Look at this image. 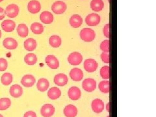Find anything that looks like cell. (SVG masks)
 <instances>
[{
  "label": "cell",
  "instance_id": "cell-32",
  "mask_svg": "<svg viewBox=\"0 0 156 117\" xmlns=\"http://www.w3.org/2000/svg\"><path fill=\"white\" fill-rule=\"evenodd\" d=\"M11 105V101L8 98H3L0 99V111L9 109Z\"/></svg>",
  "mask_w": 156,
  "mask_h": 117
},
{
  "label": "cell",
  "instance_id": "cell-5",
  "mask_svg": "<svg viewBox=\"0 0 156 117\" xmlns=\"http://www.w3.org/2000/svg\"><path fill=\"white\" fill-rule=\"evenodd\" d=\"M19 11H20L19 7L15 4L9 5H8L6 7L5 11L6 15L9 18H16L18 16Z\"/></svg>",
  "mask_w": 156,
  "mask_h": 117
},
{
  "label": "cell",
  "instance_id": "cell-22",
  "mask_svg": "<svg viewBox=\"0 0 156 117\" xmlns=\"http://www.w3.org/2000/svg\"><path fill=\"white\" fill-rule=\"evenodd\" d=\"M49 87H50V83L45 78H41V79L38 80L37 83V89L41 92H45L48 89Z\"/></svg>",
  "mask_w": 156,
  "mask_h": 117
},
{
  "label": "cell",
  "instance_id": "cell-35",
  "mask_svg": "<svg viewBox=\"0 0 156 117\" xmlns=\"http://www.w3.org/2000/svg\"><path fill=\"white\" fill-rule=\"evenodd\" d=\"M8 63L5 58H0V71H5L7 68Z\"/></svg>",
  "mask_w": 156,
  "mask_h": 117
},
{
  "label": "cell",
  "instance_id": "cell-11",
  "mask_svg": "<svg viewBox=\"0 0 156 117\" xmlns=\"http://www.w3.org/2000/svg\"><path fill=\"white\" fill-rule=\"evenodd\" d=\"M92 109L96 113H100L104 109V104L100 99L96 98L92 102Z\"/></svg>",
  "mask_w": 156,
  "mask_h": 117
},
{
  "label": "cell",
  "instance_id": "cell-14",
  "mask_svg": "<svg viewBox=\"0 0 156 117\" xmlns=\"http://www.w3.org/2000/svg\"><path fill=\"white\" fill-rule=\"evenodd\" d=\"M68 96L72 100H77L80 98L81 92L80 89L77 87H72L68 90Z\"/></svg>",
  "mask_w": 156,
  "mask_h": 117
},
{
  "label": "cell",
  "instance_id": "cell-39",
  "mask_svg": "<svg viewBox=\"0 0 156 117\" xmlns=\"http://www.w3.org/2000/svg\"><path fill=\"white\" fill-rule=\"evenodd\" d=\"M5 16V10L0 7V20H3Z\"/></svg>",
  "mask_w": 156,
  "mask_h": 117
},
{
  "label": "cell",
  "instance_id": "cell-9",
  "mask_svg": "<svg viewBox=\"0 0 156 117\" xmlns=\"http://www.w3.org/2000/svg\"><path fill=\"white\" fill-rule=\"evenodd\" d=\"M27 9L29 12H30L32 14H37L38 12H40L41 9V5L39 2L37 0H32L29 2L27 5Z\"/></svg>",
  "mask_w": 156,
  "mask_h": 117
},
{
  "label": "cell",
  "instance_id": "cell-42",
  "mask_svg": "<svg viewBox=\"0 0 156 117\" xmlns=\"http://www.w3.org/2000/svg\"><path fill=\"white\" fill-rule=\"evenodd\" d=\"M0 117H3V116L2 115H1V114H0Z\"/></svg>",
  "mask_w": 156,
  "mask_h": 117
},
{
  "label": "cell",
  "instance_id": "cell-29",
  "mask_svg": "<svg viewBox=\"0 0 156 117\" xmlns=\"http://www.w3.org/2000/svg\"><path fill=\"white\" fill-rule=\"evenodd\" d=\"M2 83L3 85H9L12 82V75L11 73H5L1 77Z\"/></svg>",
  "mask_w": 156,
  "mask_h": 117
},
{
  "label": "cell",
  "instance_id": "cell-16",
  "mask_svg": "<svg viewBox=\"0 0 156 117\" xmlns=\"http://www.w3.org/2000/svg\"><path fill=\"white\" fill-rule=\"evenodd\" d=\"M3 45L8 50H14L18 47V42L15 39L8 37L3 40Z\"/></svg>",
  "mask_w": 156,
  "mask_h": 117
},
{
  "label": "cell",
  "instance_id": "cell-44",
  "mask_svg": "<svg viewBox=\"0 0 156 117\" xmlns=\"http://www.w3.org/2000/svg\"><path fill=\"white\" fill-rule=\"evenodd\" d=\"M107 117H109V116H107Z\"/></svg>",
  "mask_w": 156,
  "mask_h": 117
},
{
  "label": "cell",
  "instance_id": "cell-26",
  "mask_svg": "<svg viewBox=\"0 0 156 117\" xmlns=\"http://www.w3.org/2000/svg\"><path fill=\"white\" fill-rule=\"evenodd\" d=\"M17 33L18 34V35L20 37H21L22 38H25L28 35V27L24 23H20L18 26L17 28Z\"/></svg>",
  "mask_w": 156,
  "mask_h": 117
},
{
  "label": "cell",
  "instance_id": "cell-1",
  "mask_svg": "<svg viewBox=\"0 0 156 117\" xmlns=\"http://www.w3.org/2000/svg\"><path fill=\"white\" fill-rule=\"evenodd\" d=\"M80 37L85 42H92L94 40L96 34L90 28H84L80 32Z\"/></svg>",
  "mask_w": 156,
  "mask_h": 117
},
{
  "label": "cell",
  "instance_id": "cell-20",
  "mask_svg": "<svg viewBox=\"0 0 156 117\" xmlns=\"http://www.w3.org/2000/svg\"><path fill=\"white\" fill-rule=\"evenodd\" d=\"M69 22L72 27L78 28L82 25L83 19L78 14H74V15L70 17Z\"/></svg>",
  "mask_w": 156,
  "mask_h": 117
},
{
  "label": "cell",
  "instance_id": "cell-17",
  "mask_svg": "<svg viewBox=\"0 0 156 117\" xmlns=\"http://www.w3.org/2000/svg\"><path fill=\"white\" fill-rule=\"evenodd\" d=\"M53 81H54V83L55 85H57L58 86H60V87H62V86H65L67 84V83L68 81V77L66 74H58L54 77Z\"/></svg>",
  "mask_w": 156,
  "mask_h": 117
},
{
  "label": "cell",
  "instance_id": "cell-7",
  "mask_svg": "<svg viewBox=\"0 0 156 117\" xmlns=\"http://www.w3.org/2000/svg\"><path fill=\"white\" fill-rule=\"evenodd\" d=\"M55 107L51 104H48L44 105L41 109V113L44 117H51L55 113Z\"/></svg>",
  "mask_w": 156,
  "mask_h": 117
},
{
  "label": "cell",
  "instance_id": "cell-10",
  "mask_svg": "<svg viewBox=\"0 0 156 117\" xmlns=\"http://www.w3.org/2000/svg\"><path fill=\"white\" fill-rule=\"evenodd\" d=\"M46 63L51 69H57L59 66V62L54 55H48L46 57Z\"/></svg>",
  "mask_w": 156,
  "mask_h": 117
},
{
  "label": "cell",
  "instance_id": "cell-37",
  "mask_svg": "<svg viewBox=\"0 0 156 117\" xmlns=\"http://www.w3.org/2000/svg\"><path fill=\"white\" fill-rule=\"evenodd\" d=\"M109 24H106L103 29L104 35L107 37L109 38Z\"/></svg>",
  "mask_w": 156,
  "mask_h": 117
},
{
  "label": "cell",
  "instance_id": "cell-33",
  "mask_svg": "<svg viewBox=\"0 0 156 117\" xmlns=\"http://www.w3.org/2000/svg\"><path fill=\"white\" fill-rule=\"evenodd\" d=\"M101 77L104 80H108L110 77L109 67L108 66H104L100 69Z\"/></svg>",
  "mask_w": 156,
  "mask_h": 117
},
{
  "label": "cell",
  "instance_id": "cell-2",
  "mask_svg": "<svg viewBox=\"0 0 156 117\" xmlns=\"http://www.w3.org/2000/svg\"><path fill=\"white\" fill-rule=\"evenodd\" d=\"M83 61V56L80 53L74 51L69 55L68 57V61L72 65H79Z\"/></svg>",
  "mask_w": 156,
  "mask_h": 117
},
{
  "label": "cell",
  "instance_id": "cell-25",
  "mask_svg": "<svg viewBox=\"0 0 156 117\" xmlns=\"http://www.w3.org/2000/svg\"><path fill=\"white\" fill-rule=\"evenodd\" d=\"M104 3L102 0H92L90 3V7L94 12H99L103 9Z\"/></svg>",
  "mask_w": 156,
  "mask_h": 117
},
{
  "label": "cell",
  "instance_id": "cell-36",
  "mask_svg": "<svg viewBox=\"0 0 156 117\" xmlns=\"http://www.w3.org/2000/svg\"><path fill=\"white\" fill-rule=\"evenodd\" d=\"M100 57H101L102 61H103L104 62L106 63V64L109 62V53H108L103 52L101 54Z\"/></svg>",
  "mask_w": 156,
  "mask_h": 117
},
{
  "label": "cell",
  "instance_id": "cell-15",
  "mask_svg": "<svg viewBox=\"0 0 156 117\" xmlns=\"http://www.w3.org/2000/svg\"><path fill=\"white\" fill-rule=\"evenodd\" d=\"M16 27V23L11 20H5L2 23V27L5 32H12Z\"/></svg>",
  "mask_w": 156,
  "mask_h": 117
},
{
  "label": "cell",
  "instance_id": "cell-8",
  "mask_svg": "<svg viewBox=\"0 0 156 117\" xmlns=\"http://www.w3.org/2000/svg\"><path fill=\"white\" fill-rule=\"evenodd\" d=\"M98 68V63L92 58H88L84 62V68L88 72H94Z\"/></svg>",
  "mask_w": 156,
  "mask_h": 117
},
{
  "label": "cell",
  "instance_id": "cell-23",
  "mask_svg": "<svg viewBox=\"0 0 156 117\" xmlns=\"http://www.w3.org/2000/svg\"><path fill=\"white\" fill-rule=\"evenodd\" d=\"M37 42L32 38H29L27 39L26 41L24 42V48H26V50L29 51H32L35 50L37 48Z\"/></svg>",
  "mask_w": 156,
  "mask_h": 117
},
{
  "label": "cell",
  "instance_id": "cell-24",
  "mask_svg": "<svg viewBox=\"0 0 156 117\" xmlns=\"http://www.w3.org/2000/svg\"><path fill=\"white\" fill-rule=\"evenodd\" d=\"M61 96V91L57 87H52L48 92V96L51 100H56Z\"/></svg>",
  "mask_w": 156,
  "mask_h": 117
},
{
  "label": "cell",
  "instance_id": "cell-38",
  "mask_svg": "<svg viewBox=\"0 0 156 117\" xmlns=\"http://www.w3.org/2000/svg\"><path fill=\"white\" fill-rule=\"evenodd\" d=\"M23 117H37V115L34 111H29L24 114Z\"/></svg>",
  "mask_w": 156,
  "mask_h": 117
},
{
  "label": "cell",
  "instance_id": "cell-27",
  "mask_svg": "<svg viewBox=\"0 0 156 117\" xmlns=\"http://www.w3.org/2000/svg\"><path fill=\"white\" fill-rule=\"evenodd\" d=\"M24 61L28 65H34L37 62V57L34 53H28L24 57Z\"/></svg>",
  "mask_w": 156,
  "mask_h": 117
},
{
  "label": "cell",
  "instance_id": "cell-21",
  "mask_svg": "<svg viewBox=\"0 0 156 117\" xmlns=\"http://www.w3.org/2000/svg\"><path fill=\"white\" fill-rule=\"evenodd\" d=\"M40 20L44 23L50 24L53 21V16L50 12L44 11L41 14Z\"/></svg>",
  "mask_w": 156,
  "mask_h": 117
},
{
  "label": "cell",
  "instance_id": "cell-12",
  "mask_svg": "<svg viewBox=\"0 0 156 117\" xmlns=\"http://www.w3.org/2000/svg\"><path fill=\"white\" fill-rule=\"evenodd\" d=\"M36 80L35 78L31 74H27L25 75L21 80V83L23 86L26 87H31L34 85L35 83Z\"/></svg>",
  "mask_w": 156,
  "mask_h": 117
},
{
  "label": "cell",
  "instance_id": "cell-13",
  "mask_svg": "<svg viewBox=\"0 0 156 117\" xmlns=\"http://www.w3.org/2000/svg\"><path fill=\"white\" fill-rule=\"evenodd\" d=\"M70 76L73 81H80L83 78V72L80 68H73L70 72Z\"/></svg>",
  "mask_w": 156,
  "mask_h": 117
},
{
  "label": "cell",
  "instance_id": "cell-30",
  "mask_svg": "<svg viewBox=\"0 0 156 117\" xmlns=\"http://www.w3.org/2000/svg\"><path fill=\"white\" fill-rule=\"evenodd\" d=\"M31 30L33 33L39 35V34H41V33H43L44 26L40 23L35 22V23H33V24H31Z\"/></svg>",
  "mask_w": 156,
  "mask_h": 117
},
{
  "label": "cell",
  "instance_id": "cell-41",
  "mask_svg": "<svg viewBox=\"0 0 156 117\" xmlns=\"http://www.w3.org/2000/svg\"><path fill=\"white\" fill-rule=\"evenodd\" d=\"M1 37H2V32L0 31V38H1Z\"/></svg>",
  "mask_w": 156,
  "mask_h": 117
},
{
  "label": "cell",
  "instance_id": "cell-4",
  "mask_svg": "<svg viewBox=\"0 0 156 117\" xmlns=\"http://www.w3.org/2000/svg\"><path fill=\"white\" fill-rule=\"evenodd\" d=\"M85 22L89 26H96L100 23V16L96 13L90 14L85 18Z\"/></svg>",
  "mask_w": 156,
  "mask_h": 117
},
{
  "label": "cell",
  "instance_id": "cell-43",
  "mask_svg": "<svg viewBox=\"0 0 156 117\" xmlns=\"http://www.w3.org/2000/svg\"><path fill=\"white\" fill-rule=\"evenodd\" d=\"M3 0H0V2H3Z\"/></svg>",
  "mask_w": 156,
  "mask_h": 117
},
{
  "label": "cell",
  "instance_id": "cell-28",
  "mask_svg": "<svg viewBox=\"0 0 156 117\" xmlns=\"http://www.w3.org/2000/svg\"><path fill=\"white\" fill-rule=\"evenodd\" d=\"M50 44L53 48H58L61 45V38L58 35H53L50 38Z\"/></svg>",
  "mask_w": 156,
  "mask_h": 117
},
{
  "label": "cell",
  "instance_id": "cell-6",
  "mask_svg": "<svg viewBox=\"0 0 156 117\" xmlns=\"http://www.w3.org/2000/svg\"><path fill=\"white\" fill-rule=\"evenodd\" d=\"M96 88V82L94 79L87 78L83 82V89L87 92L94 91Z\"/></svg>",
  "mask_w": 156,
  "mask_h": 117
},
{
  "label": "cell",
  "instance_id": "cell-3",
  "mask_svg": "<svg viewBox=\"0 0 156 117\" xmlns=\"http://www.w3.org/2000/svg\"><path fill=\"white\" fill-rule=\"evenodd\" d=\"M66 4L65 2L57 1L52 5L51 10L56 14H61L66 11Z\"/></svg>",
  "mask_w": 156,
  "mask_h": 117
},
{
  "label": "cell",
  "instance_id": "cell-18",
  "mask_svg": "<svg viewBox=\"0 0 156 117\" xmlns=\"http://www.w3.org/2000/svg\"><path fill=\"white\" fill-rule=\"evenodd\" d=\"M63 112L66 117H76L77 115V107L74 105H68L66 106Z\"/></svg>",
  "mask_w": 156,
  "mask_h": 117
},
{
  "label": "cell",
  "instance_id": "cell-40",
  "mask_svg": "<svg viewBox=\"0 0 156 117\" xmlns=\"http://www.w3.org/2000/svg\"><path fill=\"white\" fill-rule=\"evenodd\" d=\"M109 105H110V103H108L106 105V109L107 112H109Z\"/></svg>",
  "mask_w": 156,
  "mask_h": 117
},
{
  "label": "cell",
  "instance_id": "cell-34",
  "mask_svg": "<svg viewBox=\"0 0 156 117\" xmlns=\"http://www.w3.org/2000/svg\"><path fill=\"white\" fill-rule=\"evenodd\" d=\"M109 40H105L101 43L100 44V49L103 51L104 52L108 53L109 51Z\"/></svg>",
  "mask_w": 156,
  "mask_h": 117
},
{
  "label": "cell",
  "instance_id": "cell-19",
  "mask_svg": "<svg viewBox=\"0 0 156 117\" xmlns=\"http://www.w3.org/2000/svg\"><path fill=\"white\" fill-rule=\"evenodd\" d=\"M10 94L13 98H19L22 95L23 89L22 87L19 85H13L10 88Z\"/></svg>",
  "mask_w": 156,
  "mask_h": 117
},
{
  "label": "cell",
  "instance_id": "cell-31",
  "mask_svg": "<svg viewBox=\"0 0 156 117\" xmlns=\"http://www.w3.org/2000/svg\"><path fill=\"white\" fill-rule=\"evenodd\" d=\"M99 89L103 93H109L110 91V83L109 81H102L99 83Z\"/></svg>",
  "mask_w": 156,
  "mask_h": 117
}]
</instances>
